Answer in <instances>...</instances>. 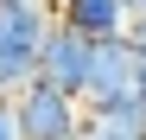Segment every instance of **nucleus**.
<instances>
[{
    "mask_svg": "<svg viewBox=\"0 0 146 140\" xmlns=\"http://www.w3.org/2000/svg\"><path fill=\"white\" fill-rule=\"evenodd\" d=\"M51 26L57 19L44 13V0H0V96H19L38 77Z\"/></svg>",
    "mask_w": 146,
    "mask_h": 140,
    "instance_id": "f257e3e1",
    "label": "nucleus"
},
{
    "mask_svg": "<svg viewBox=\"0 0 146 140\" xmlns=\"http://www.w3.org/2000/svg\"><path fill=\"white\" fill-rule=\"evenodd\" d=\"M13 108H19V127H26V140H70V134L89 121L83 96L57 89L51 77H32V83L13 96Z\"/></svg>",
    "mask_w": 146,
    "mask_h": 140,
    "instance_id": "f03ea898",
    "label": "nucleus"
},
{
    "mask_svg": "<svg viewBox=\"0 0 146 140\" xmlns=\"http://www.w3.org/2000/svg\"><path fill=\"white\" fill-rule=\"evenodd\" d=\"M133 77H140V45H133L127 32H121V38H95V64H89L83 108L114 102V96H133Z\"/></svg>",
    "mask_w": 146,
    "mask_h": 140,
    "instance_id": "7ed1b4c3",
    "label": "nucleus"
},
{
    "mask_svg": "<svg viewBox=\"0 0 146 140\" xmlns=\"http://www.w3.org/2000/svg\"><path fill=\"white\" fill-rule=\"evenodd\" d=\"M89 64H95V38L57 19V26H51V38H44V64H38V77H51L57 89L83 96V89H89Z\"/></svg>",
    "mask_w": 146,
    "mask_h": 140,
    "instance_id": "20e7f679",
    "label": "nucleus"
},
{
    "mask_svg": "<svg viewBox=\"0 0 146 140\" xmlns=\"http://www.w3.org/2000/svg\"><path fill=\"white\" fill-rule=\"evenodd\" d=\"M57 19L89 32V38H121L133 26V7L127 0H57Z\"/></svg>",
    "mask_w": 146,
    "mask_h": 140,
    "instance_id": "39448f33",
    "label": "nucleus"
},
{
    "mask_svg": "<svg viewBox=\"0 0 146 140\" xmlns=\"http://www.w3.org/2000/svg\"><path fill=\"white\" fill-rule=\"evenodd\" d=\"M89 134L95 140H146V102L140 96H114L89 108Z\"/></svg>",
    "mask_w": 146,
    "mask_h": 140,
    "instance_id": "423d86ee",
    "label": "nucleus"
},
{
    "mask_svg": "<svg viewBox=\"0 0 146 140\" xmlns=\"http://www.w3.org/2000/svg\"><path fill=\"white\" fill-rule=\"evenodd\" d=\"M0 140H26V127H19V108H13V96H0Z\"/></svg>",
    "mask_w": 146,
    "mask_h": 140,
    "instance_id": "0eeeda50",
    "label": "nucleus"
},
{
    "mask_svg": "<svg viewBox=\"0 0 146 140\" xmlns=\"http://www.w3.org/2000/svg\"><path fill=\"white\" fill-rule=\"evenodd\" d=\"M127 38H133L140 51H146V13H133V26H127Z\"/></svg>",
    "mask_w": 146,
    "mask_h": 140,
    "instance_id": "6e6552de",
    "label": "nucleus"
},
{
    "mask_svg": "<svg viewBox=\"0 0 146 140\" xmlns=\"http://www.w3.org/2000/svg\"><path fill=\"white\" fill-rule=\"evenodd\" d=\"M133 96L146 102V51H140V77H133Z\"/></svg>",
    "mask_w": 146,
    "mask_h": 140,
    "instance_id": "1a4fd4ad",
    "label": "nucleus"
},
{
    "mask_svg": "<svg viewBox=\"0 0 146 140\" xmlns=\"http://www.w3.org/2000/svg\"><path fill=\"white\" fill-rule=\"evenodd\" d=\"M127 7H133V13H146V0H127Z\"/></svg>",
    "mask_w": 146,
    "mask_h": 140,
    "instance_id": "9d476101",
    "label": "nucleus"
}]
</instances>
